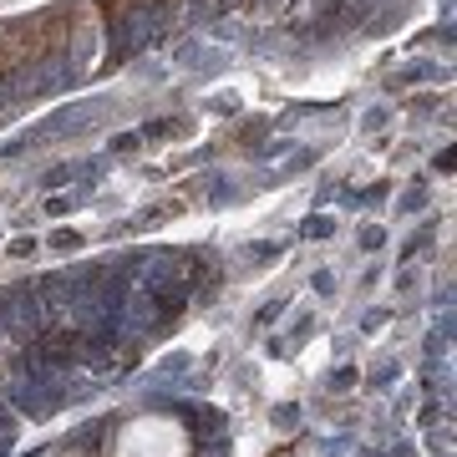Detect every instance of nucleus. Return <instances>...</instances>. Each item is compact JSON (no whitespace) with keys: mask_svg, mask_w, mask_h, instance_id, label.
Segmentation results:
<instances>
[{"mask_svg":"<svg viewBox=\"0 0 457 457\" xmlns=\"http://www.w3.org/2000/svg\"><path fill=\"white\" fill-rule=\"evenodd\" d=\"M56 457H77V453H56Z\"/></svg>","mask_w":457,"mask_h":457,"instance_id":"obj_2","label":"nucleus"},{"mask_svg":"<svg viewBox=\"0 0 457 457\" xmlns=\"http://www.w3.org/2000/svg\"><path fill=\"white\" fill-rule=\"evenodd\" d=\"M107 457H194V437L179 417L143 411V417H128L107 437Z\"/></svg>","mask_w":457,"mask_h":457,"instance_id":"obj_1","label":"nucleus"}]
</instances>
